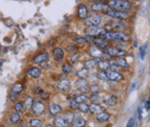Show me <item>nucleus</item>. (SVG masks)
Here are the masks:
<instances>
[{
    "label": "nucleus",
    "instance_id": "obj_1",
    "mask_svg": "<svg viewBox=\"0 0 150 127\" xmlns=\"http://www.w3.org/2000/svg\"><path fill=\"white\" fill-rule=\"evenodd\" d=\"M102 38L109 41H120V42H127L130 39L128 34L124 32H104L103 35L100 36Z\"/></svg>",
    "mask_w": 150,
    "mask_h": 127
},
{
    "label": "nucleus",
    "instance_id": "obj_2",
    "mask_svg": "<svg viewBox=\"0 0 150 127\" xmlns=\"http://www.w3.org/2000/svg\"><path fill=\"white\" fill-rule=\"evenodd\" d=\"M108 5L109 8L112 10L122 11H127L132 7L131 4L127 0H110Z\"/></svg>",
    "mask_w": 150,
    "mask_h": 127
},
{
    "label": "nucleus",
    "instance_id": "obj_3",
    "mask_svg": "<svg viewBox=\"0 0 150 127\" xmlns=\"http://www.w3.org/2000/svg\"><path fill=\"white\" fill-rule=\"evenodd\" d=\"M106 15L115 19L119 20H127L129 18V14L127 11H115V10H108L106 11Z\"/></svg>",
    "mask_w": 150,
    "mask_h": 127
},
{
    "label": "nucleus",
    "instance_id": "obj_4",
    "mask_svg": "<svg viewBox=\"0 0 150 127\" xmlns=\"http://www.w3.org/2000/svg\"><path fill=\"white\" fill-rule=\"evenodd\" d=\"M23 86L22 83H19V82L14 84L11 86V92H10V100L12 102H14L18 99V94L23 91Z\"/></svg>",
    "mask_w": 150,
    "mask_h": 127
},
{
    "label": "nucleus",
    "instance_id": "obj_5",
    "mask_svg": "<svg viewBox=\"0 0 150 127\" xmlns=\"http://www.w3.org/2000/svg\"><path fill=\"white\" fill-rule=\"evenodd\" d=\"M104 32H106V29L104 28L101 27H88L84 30V34L86 36H101Z\"/></svg>",
    "mask_w": 150,
    "mask_h": 127
},
{
    "label": "nucleus",
    "instance_id": "obj_6",
    "mask_svg": "<svg viewBox=\"0 0 150 127\" xmlns=\"http://www.w3.org/2000/svg\"><path fill=\"white\" fill-rule=\"evenodd\" d=\"M102 22V18L99 15H93L89 17L85 22V24L88 27H97Z\"/></svg>",
    "mask_w": 150,
    "mask_h": 127
},
{
    "label": "nucleus",
    "instance_id": "obj_7",
    "mask_svg": "<svg viewBox=\"0 0 150 127\" xmlns=\"http://www.w3.org/2000/svg\"><path fill=\"white\" fill-rule=\"evenodd\" d=\"M107 53L108 55L110 56H114V57H122L124 55H126V51L125 50H122L116 48H108Z\"/></svg>",
    "mask_w": 150,
    "mask_h": 127
},
{
    "label": "nucleus",
    "instance_id": "obj_8",
    "mask_svg": "<svg viewBox=\"0 0 150 127\" xmlns=\"http://www.w3.org/2000/svg\"><path fill=\"white\" fill-rule=\"evenodd\" d=\"M88 55L91 57L96 58V59H98V58H101V57L103 56V53L101 50V48H97L96 45H94L93 47H90L89 48V49H88Z\"/></svg>",
    "mask_w": 150,
    "mask_h": 127
},
{
    "label": "nucleus",
    "instance_id": "obj_9",
    "mask_svg": "<svg viewBox=\"0 0 150 127\" xmlns=\"http://www.w3.org/2000/svg\"><path fill=\"white\" fill-rule=\"evenodd\" d=\"M91 10L94 11H103V12H106L108 10H110L109 6H108L107 4H103L102 3H96V4H93L91 5Z\"/></svg>",
    "mask_w": 150,
    "mask_h": 127
},
{
    "label": "nucleus",
    "instance_id": "obj_10",
    "mask_svg": "<svg viewBox=\"0 0 150 127\" xmlns=\"http://www.w3.org/2000/svg\"><path fill=\"white\" fill-rule=\"evenodd\" d=\"M106 74H107L108 80L112 81H119L122 79V75L116 71H109V72L106 71Z\"/></svg>",
    "mask_w": 150,
    "mask_h": 127
},
{
    "label": "nucleus",
    "instance_id": "obj_11",
    "mask_svg": "<svg viewBox=\"0 0 150 127\" xmlns=\"http://www.w3.org/2000/svg\"><path fill=\"white\" fill-rule=\"evenodd\" d=\"M75 86L76 89H78L82 93H86L88 92V82L86 81L84 79H80L76 81Z\"/></svg>",
    "mask_w": 150,
    "mask_h": 127
},
{
    "label": "nucleus",
    "instance_id": "obj_12",
    "mask_svg": "<svg viewBox=\"0 0 150 127\" xmlns=\"http://www.w3.org/2000/svg\"><path fill=\"white\" fill-rule=\"evenodd\" d=\"M32 108V112L34 114L36 115H39V114H42L43 112H44V109H45V106L43 105L42 102H36V103H33V105L31 106Z\"/></svg>",
    "mask_w": 150,
    "mask_h": 127
},
{
    "label": "nucleus",
    "instance_id": "obj_13",
    "mask_svg": "<svg viewBox=\"0 0 150 127\" xmlns=\"http://www.w3.org/2000/svg\"><path fill=\"white\" fill-rule=\"evenodd\" d=\"M104 29H116V30L121 31L125 29V26L119 22H113L106 25V27H104Z\"/></svg>",
    "mask_w": 150,
    "mask_h": 127
},
{
    "label": "nucleus",
    "instance_id": "obj_14",
    "mask_svg": "<svg viewBox=\"0 0 150 127\" xmlns=\"http://www.w3.org/2000/svg\"><path fill=\"white\" fill-rule=\"evenodd\" d=\"M103 102L108 106H115L118 103V98L115 95H108L103 100Z\"/></svg>",
    "mask_w": 150,
    "mask_h": 127
},
{
    "label": "nucleus",
    "instance_id": "obj_15",
    "mask_svg": "<svg viewBox=\"0 0 150 127\" xmlns=\"http://www.w3.org/2000/svg\"><path fill=\"white\" fill-rule=\"evenodd\" d=\"M53 57L55 58V60L57 62H60L64 59V52L61 48H56L53 50Z\"/></svg>",
    "mask_w": 150,
    "mask_h": 127
},
{
    "label": "nucleus",
    "instance_id": "obj_16",
    "mask_svg": "<svg viewBox=\"0 0 150 127\" xmlns=\"http://www.w3.org/2000/svg\"><path fill=\"white\" fill-rule=\"evenodd\" d=\"M49 59V55L47 53H41L38 55L34 59H33V63L34 64H41L45 62Z\"/></svg>",
    "mask_w": 150,
    "mask_h": 127
},
{
    "label": "nucleus",
    "instance_id": "obj_17",
    "mask_svg": "<svg viewBox=\"0 0 150 127\" xmlns=\"http://www.w3.org/2000/svg\"><path fill=\"white\" fill-rule=\"evenodd\" d=\"M77 15H78L80 19H83V20L87 19V18H88V9H87L86 5H84V4L79 5Z\"/></svg>",
    "mask_w": 150,
    "mask_h": 127
},
{
    "label": "nucleus",
    "instance_id": "obj_18",
    "mask_svg": "<svg viewBox=\"0 0 150 127\" xmlns=\"http://www.w3.org/2000/svg\"><path fill=\"white\" fill-rule=\"evenodd\" d=\"M88 112H90L93 114H98L102 112H104V108L98 104L92 103L90 106H88Z\"/></svg>",
    "mask_w": 150,
    "mask_h": 127
},
{
    "label": "nucleus",
    "instance_id": "obj_19",
    "mask_svg": "<svg viewBox=\"0 0 150 127\" xmlns=\"http://www.w3.org/2000/svg\"><path fill=\"white\" fill-rule=\"evenodd\" d=\"M94 41V44L97 47V48H106L108 47V42L107 40H105V39H103V38H96L95 37V39L93 40Z\"/></svg>",
    "mask_w": 150,
    "mask_h": 127
},
{
    "label": "nucleus",
    "instance_id": "obj_20",
    "mask_svg": "<svg viewBox=\"0 0 150 127\" xmlns=\"http://www.w3.org/2000/svg\"><path fill=\"white\" fill-rule=\"evenodd\" d=\"M111 62H114L119 67H122V68H129V64L127 62V61L122 57H118V59L116 60H113L111 61Z\"/></svg>",
    "mask_w": 150,
    "mask_h": 127
},
{
    "label": "nucleus",
    "instance_id": "obj_21",
    "mask_svg": "<svg viewBox=\"0 0 150 127\" xmlns=\"http://www.w3.org/2000/svg\"><path fill=\"white\" fill-rule=\"evenodd\" d=\"M110 118V115L107 113V112H102L100 113H98L96 115V120L100 123H105L107 122L108 120Z\"/></svg>",
    "mask_w": 150,
    "mask_h": 127
},
{
    "label": "nucleus",
    "instance_id": "obj_22",
    "mask_svg": "<svg viewBox=\"0 0 150 127\" xmlns=\"http://www.w3.org/2000/svg\"><path fill=\"white\" fill-rule=\"evenodd\" d=\"M63 111V108L61 107V106L59 105H57V104H54V105H51V106L49 107V112L51 115L55 116L58 113H60L61 112Z\"/></svg>",
    "mask_w": 150,
    "mask_h": 127
},
{
    "label": "nucleus",
    "instance_id": "obj_23",
    "mask_svg": "<svg viewBox=\"0 0 150 127\" xmlns=\"http://www.w3.org/2000/svg\"><path fill=\"white\" fill-rule=\"evenodd\" d=\"M95 39L94 36H86L84 37H79L75 39V42L76 44H86L88 42H92Z\"/></svg>",
    "mask_w": 150,
    "mask_h": 127
},
{
    "label": "nucleus",
    "instance_id": "obj_24",
    "mask_svg": "<svg viewBox=\"0 0 150 127\" xmlns=\"http://www.w3.org/2000/svg\"><path fill=\"white\" fill-rule=\"evenodd\" d=\"M41 70L38 67H31L27 71V74L32 78H38L41 75Z\"/></svg>",
    "mask_w": 150,
    "mask_h": 127
},
{
    "label": "nucleus",
    "instance_id": "obj_25",
    "mask_svg": "<svg viewBox=\"0 0 150 127\" xmlns=\"http://www.w3.org/2000/svg\"><path fill=\"white\" fill-rule=\"evenodd\" d=\"M57 87L60 89L61 91H67V89L69 87V81L68 79H64L61 81H59L57 84Z\"/></svg>",
    "mask_w": 150,
    "mask_h": 127
},
{
    "label": "nucleus",
    "instance_id": "obj_26",
    "mask_svg": "<svg viewBox=\"0 0 150 127\" xmlns=\"http://www.w3.org/2000/svg\"><path fill=\"white\" fill-rule=\"evenodd\" d=\"M54 126L58 127H65L68 126V122L64 117H57L54 120Z\"/></svg>",
    "mask_w": 150,
    "mask_h": 127
},
{
    "label": "nucleus",
    "instance_id": "obj_27",
    "mask_svg": "<svg viewBox=\"0 0 150 127\" xmlns=\"http://www.w3.org/2000/svg\"><path fill=\"white\" fill-rule=\"evenodd\" d=\"M89 74V70L88 68H82L81 70L76 72V76L80 79H86Z\"/></svg>",
    "mask_w": 150,
    "mask_h": 127
},
{
    "label": "nucleus",
    "instance_id": "obj_28",
    "mask_svg": "<svg viewBox=\"0 0 150 127\" xmlns=\"http://www.w3.org/2000/svg\"><path fill=\"white\" fill-rule=\"evenodd\" d=\"M86 122L85 120L82 118H76L73 121H72V126L74 127H83L85 126Z\"/></svg>",
    "mask_w": 150,
    "mask_h": 127
},
{
    "label": "nucleus",
    "instance_id": "obj_29",
    "mask_svg": "<svg viewBox=\"0 0 150 127\" xmlns=\"http://www.w3.org/2000/svg\"><path fill=\"white\" fill-rule=\"evenodd\" d=\"M97 62H98L96 60H89V61H87L84 62V67L86 68H88V70L89 69H95V67L97 65Z\"/></svg>",
    "mask_w": 150,
    "mask_h": 127
},
{
    "label": "nucleus",
    "instance_id": "obj_30",
    "mask_svg": "<svg viewBox=\"0 0 150 127\" xmlns=\"http://www.w3.org/2000/svg\"><path fill=\"white\" fill-rule=\"evenodd\" d=\"M98 67L102 70V71H108L110 68V64L106 61H103V62H97Z\"/></svg>",
    "mask_w": 150,
    "mask_h": 127
},
{
    "label": "nucleus",
    "instance_id": "obj_31",
    "mask_svg": "<svg viewBox=\"0 0 150 127\" xmlns=\"http://www.w3.org/2000/svg\"><path fill=\"white\" fill-rule=\"evenodd\" d=\"M147 48L148 46L145 44V45H142L139 48V56L142 60H144L145 56H146V53H147Z\"/></svg>",
    "mask_w": 150,
    "mask_h": 127
},
{
    "label": "nucleus",
    "instance_id": "obj_32",
    "mask_svg": "<svg viewBox=\"0 0 150 127\" xmlns=\"http://www.w3.org/2000/svg\"><path fill=\"white\" fill-rule=\"evenodd\" d=\"M19 120H20V115L18 114V112H14V113H12L11 115V117H10V121L12 123V124H17V123H18L19 122Z\"/></svg>",
    "mask_w": 150,
    "mask_h": 127
},
{
    "label": "nucleus",
    "instance_id": "obj_33",
    "mask_svg": "<svg viewBox=\"0 0 150 127\" xmlns=\"http://www.w3.org/2000/svg\"><path fill=\"white\" fill-rule=\"evenodd\" d=\"M67 101H68V106H69V107L70 109H76V108H77L78 103L76 101L75 99H72V98L69 97L68 100H67Z\"/></svg>",
    "mask_w": 150,
    "mask_h": 127
},
{
    "label": "nucleus",
    "instance_id": "obj_34",
    "mask_svg": "<svg viewBox=\"0 0 150 127\" xmlns=\"http://www.w3.org/2000/svg\"><path fill=\"white\" fill-rule=\"evenodd\" d=\"M75 100H76V101L78 104H80V103H85V102H87L88 100V98L86 96L85 94H80V95L76 96Z\"/></svg>",
    "mask_w": 150,
    "mask_h": 127
},
{
    "label": "nucleus",
    "instance_id": "obj_35",
    "mask_svg": "<svg viewBox=\"0 0 150 127\" xmlns=\"http://www.w3.org/2000/svg\"><path fill=\"white\" fill-rule=\"evenodd\" d=\"M62 69H63V72L64 73V74H72L73 73V67H72V66L71 65H69V64H64V66H63V67H62Z\"/></svg>",
    "mask_w": 150,
    "mask_h": 127
},
{
    "label": "nucleus",
    "instance_id": "obj_36",
    "mask_svg": "<svg viewBox=\"0 0 150 127\" xmlns=\"http://www.w3.org/2000/svg\"><path fill=\"white\" fill-rule=\"evenodd\" d=\"M30 126L32 127H41L43 126V123L40 119H31L30 122Z\"/></svg>",
    "mask_w": 150,
    "mask_h": 127
},
{
    "label": "nucleus",
    "instance_id": "obj_37",
    "mask_svg": "<svg viewBox=\"0 0 150 127\" xmlns=\"http://www.w3.org/2000/svg\"><path fill=\"white\" fill-rule=\"evenodd\" d=\"M33 103H34L33 99H32L31 97L29 96V97L26 98V100H25V101H24V106H25L27 109H30L32 105H33Z\"/></svg>",
    "mask_w": 150,
    "mask_h": 127
},
{
    "label": "nucleus",
    "instance_id": "obj_38",
    "mask_svg": "<svg viewBox=\"0 0 150 127\" xmlns=\"http://www.w3.org/2000/svg\"><path fill=\"white\" fill-rule=\"evenodd\" d=\"M80 56H81L80 53H76V54L72 55L70 56V62L72 64H76L78 62V60L80 59Z\"/></svg>",
    "mask_w": 150,
    "mask_h": 127
},
{
    "label": "nucleus",
    "instance_id": "obj_39",
    "mask_svg": "<svg viewBox=\"0 0 150 127\" xmlns=\"http://www.w3.org/2000/svg\"><path fill=\"white\" fill-rule=\"evenodd\" d=\"M65 119H66V121L68 122V123H72V121L76 119L75 118V114L74 113H72V112H68V113H66V115H65L64 117Z\"/></svg>",
    "mask_w": 150,
    "mask_h": 127
},
{
    "label": "nucleus",
    "instance_id": "obj_40",
    "mask_svg": "<svg viewBox=\"0 0 150 127\" xmlns=\"http://www.w3.org/2000/svg\"><path fill=\"white\" fill-rule=\"evenodd\" d=\"M78 109H79V111L80 112H83V113H87L88 112V106H87L86 104L84 103H80V104H78Z\"/></svg>",
    "mask_w": 150,
    "mask_h": 127
},
{
    "label": "nucleus",
    "instance_id": "obj_41",
    "mask_svg": "<svg viewBox=\"0 0 150 127\" xmlns=\"http://www.w3.org/2000/svg\"><path fill=\"white\" fill-rule=\"evenodd\" d=\"M96 77H97L99 80H103V81L108 80L107 74H106V71H101V72L97 73Z\"/></svg>",
    "mask_w": 150,
    "mask_h": 127
},
{
    "label": "nucleus",
    "instance_id": "obj_42",
    "mask_svg": "<svg viewBox=\"0 0 150 127\" xmlns=\"http://www.w3.org/2000/svg\"><path fill=\"white\" fill-rule=\"evenodd\" d=\"M14 109H15V111H16L17 112H23V104L21 103V102L16 103Z\"/></svg>",
    "mask_w": 150,
    "mask_h": 127
},
{
    "label": "nucleus",
    "instance_id": "obj_43",
    "mask_svg": "<svg viewBox=\"0 0 150 127\" xmlns=\"http://www.w3.org/2000/svg\"><path fill=\"white\" fill-rule=\"evenodd\" d=\"M89 89H90V92H91L92 93H94V94H97V93H99V87H98V86H96V85L91 86Z\"/></svg>",
    "mask_w": 150,
    "mask_h": 127
},
{
    "label": "nucleus",
    "instance_id": "obj_44",
    "mask_svg": "<svg viewBox=\"0 0 150 127\" xmlns=\"http://www.w3.org/2000/svg\"><path fill=\"white\" fill-rule=\"evenodd\" d=\"M134 126H135V120H134V118H131L129 120L128 124H127V127H132Z\"/></svg>",
    "mask_w": 150,
    "mask_h": 127
},
{
    "label": "nucleus",
    "instance_id": "obj_45",
    "mask_svg": "<svg viewBox=\"0 0 150 127\" xmlns=\"http://www.w3.org/2000/svg\"><path fill=\"white\" fill-rule=\"evenodd\" d=\"M50 93H45V92H43V91L41 93V98H42L43 100H49V99H50Z\"/></svg>",
    "mask_w": 150,
    "mask_h": 127
},
{
    "label": "nucleus",
    "instance_id": "obj_46",
    "mask_svg": "<svg viewBox=\"0 0 150 127\" xmlns=\"http://www.w3.org/2000/svg\"><path fill=\"white\" fill-rule=\"evenodd\" d=\"M138 119L141 121L142 119V107H139L138 108Z\"/></svg>",
    "mask_w": 150,
    "mask_h": 127
},
{
    "label": "nucleus",
    "instance_id": "obj_47",
    "mask_svg": "<svg viewBox=\"0 0 150 127\" xmlns=\"http://www.w3.org/2000/svg\"><path fill=\"white\" fill-rule=\"evenodd\" d=\"M76 49H77V48H76V46H75V45H70V46H68V48H67V50L69 51V52L76 51Z\"/></svg>",
    "mask_w": 150,
    "mask_h": 127
},
{
    "label": "nucleus",
    "instance_id": "obj_48",
    "mask_svg": "<svg viewBox=\"0 0 150 127\" xmlns=\"http://www.w3.org/2000/svg\"><path fill=\"white\" fill-rule=\"evenodd\" d=\"M42 92H43V89L41 87H39V86H36L34 88V93H41Z\"/></svg>",
    "mask_w": 150,
    "mask_h": 127
},
{
    "label": "nucleus",
    "instance_id": "obj_49",
    "mask_svg": "<svg viewBox=\"0 0 150 127\" xmlns=\"http://www.w3.org/2000/svg\"><path fill=\"white\" fill-rule=\"evenodd\" d=\"M145 108H146V110L149 112L150 109V102H149V100L146 102V104H145Z\"/></svg>",
    "mask_w": 150,
    "mask_h": 127
},
{
    "label": "nucleus",
    "instance_id": "obj_50",
    "mask_svg": "<svg viewBox=\"0 0 150 127\" xmlns=\"http://www.w3.org/2000/svg\"><path fill=\"white\" fill-rule=\"evenodd\" d=\"M135 86H136V82H134V84L132 85V86H131V90H130V91L134 90V89L135 88Z\"/></svg>",
    "mask_w": 150,
    "mask_h": 127
},
{
    "label": "nucleus",
    "instance_id": "obj_51",
    "mask_svg": "<svg viewBox=\"0 0 150 127\" xmlns=\"http://www.w3.org/2000/svg\"><path fill=\"white\" fill-rule=\"evenodd\" d=\"M97 2H99V3H102V2H104V1H108V0H96Z\"/></svg>",
    "mask_w": 150,
    "mask_h": 127
},
{
    "label": "nucleus",
    "instance_id": "obj_52",
    "mask_svg": "<svg viewBox=\"0 0 150 127\" xmlns=\"http://www.w3.org/2000/svg\"><path fill=\"white\" fill-rule=\"evenodd\" d=\"M134 47H136V46H137V42H134Z\"/></svg>",
    "mask_w": 150,
    "mask_h": 127
}]
</instances>
